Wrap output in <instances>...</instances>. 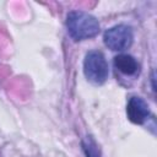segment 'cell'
Wrapping results in <instances>:
<instances>
[{
  "instance_id": "6da1fadb",
  "label": "cell",
  "mask_w": 157,
  "mask_h": 157,
  "mask_svg": "<svg viewBox=\"0 0 157 157\" xmlns=\"http://www.w3.org/2000/svg\"><path fill=\"white\" fill-rule=\"evenodd\" d=\"M66 29L74 40H85L99 33V22L93 15L75 10L66 15Z\"/></svg>"
},
{
  "instance_id": "7a4b0ae2",
  "label": "cell",
  "mask_w": 157,
  "mask_h": 157,
  "mask_svg": "<svg viewBox=\"0 0 157 157\" xmlns=\"http://www.w3.org/2000/svg\"><path fill=\"white\" fill-rule=\"evenodd\" d=\"M83 74L94 85H103L109 75V66L104 54L99 50H91L85 55Z\"/></svg>"
},
{
  "instance_id": "3957f363",
  "label": "cell",
  "mask_w": 157,
  "mask_h": 157,
  "mask_svg": "<svg viewBox=\"0 0 157 157\" xmlns=\"http://www.w3.org/2000/svg\"><path fill=\"white\" fill-rule=\"evenodd\" d=\"M103 42L108 49L113 52H123L130 48L134 42L132 28L124 23L115 25L104 32Z\"/></svg>"
},
{
  "instance_id": "277c9868",
  "label": "cell",
  "mask_w": 157,
  "mask_h": 157,
  "mask_svg": "<svg viewBox=\"0 0 157 157\" xmlns=\"http://www.w3.org/2000/svg\"><path fill=\"white\" fill-rule=\"evenodd\" d=\"M126 115L131 123L141 125L150 117V107L144 98L132 96L126 103Z\"/></svg>"
},
{
  "instance_id": "5b68a950",
  "label": "cell",
  "mask_w": 157,
  "mask_h": 157,
  "mask_svg": "<svg viewBox=\"0 0 157 157\" xmlns=\"http://www.w3.org/2000/svg\"><path fill=\"white\" fill-rule=\"evenodd\" d=\"M115 67L124 75H134L137 72L139 64L132 55L129 54H119L114 58Z\"/></svg>"
},
{
  "instance_id": "8992f818",
  "label": "cell",
  "mask_w": 157,
  "mask_h": 157,
  "mask_svg": "<svg viewBox=\"0 0 157 157\" xmlns=\"http://www.w3.org/2000/svg\"><path fill=\"white\" fill-rule=\"evenodd\" d=\"M81 145H82V150H83L86 157H101L99 146L92 136H86L82 140Z\"/></svg>"
},
{
  "instance_id": "52a82bcc",
  "label": "cell",
  "mask_w": 157,
  "mask_h": 157,
  "mask_svg": "<svg viewBox=\"0 0 157 157\" xmlns=\"http://www.w3.org/2000/svg\"><path fill=\"white\" fill-rule=\"evenodd\" d=\"M151 81H152V90H153V91H156V86H155V72H152Z\"/></svg>"
}]
</instances>
